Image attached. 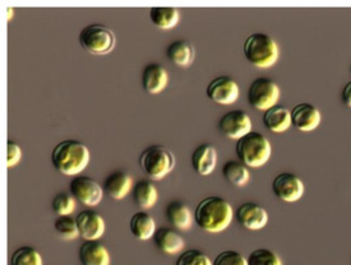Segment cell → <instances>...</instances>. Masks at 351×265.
<instances>
[{"label":"cell","mask_w":351,"mask_h":265,"mask_svg":"<svg viewBox=\"0 0 351 265\" xmlns=\"http://www.w3.org/2000/svg\"><path fill=\"white\" fill-rule=\"evenodd\" d=\"M234 214L230 203L220 197L204 198L198 203L193 213L198 227L210 234H219L228 229Z\"/></svg>","instance_id":"1"},{"label":"cell","mask_w":351,"mask_h":265,"mask_svg":"<svg viewBox=\"0 0 351 265\" xmlns=\"http://www.w3.org/2000/svg\"><path fill=\"white\" fill-rule=\"evenodd\" d=\"M90 149L74 139H66L58 143L51 152L53 166L65 176L81 174L90 164Z\"/></svg>","instance_id":"2"},{"label":"cell","mask_w":351,"mask_h":265,"mask_svg":"<svg viewBox=\"0 0 351 265\" xmlns=\"http://www.w3.org/2000/svg\"><path fill=\"white\" fill-rule=\"evenodd\" d=\"M235 151L241 164L247 167L257 168L266 165L269 161L272 146L266 136L252 130L247 136L237 140Z\"/></svg>","instance_id":"3"},{"label":"cell","mask_w":351,"mask_h":265,"mask_svg":"<svg viewBox=\"0 0 351 265\" xmlns=\"http://www.w3.org/2000/svg\"><path fill=\"white\" fill-rule=\"evenodd\" d=\"M243 53L250 64L257 68H269L278 62L280 49L274 37L256 32L245 38Z\"/></svg>","instance_id":"4"},{"label":"cell","mask_w":351,"mask_h":265,"mask_svg":"<svg viewBox=\"0 0 351 265\" xmlns=\"http://www.w3.org/2000/svg\"><path fill=\"white\" fill-rule=\"evenodd\" d=\"M139 167L151 180H161L174 170L176 157L167 147H148L139 155Z\"/></svg>","instance_id":"5"},{"label":"cell","mask_w":351,"mask_h":265,"mask_svg":"<svg viewBox=\"0 0 351 265\" xmlns=\"http://www.w3.org/2000/svg\"><path fill=\"white\" fill-rule=\"evenodd\" d=\"M117 38L110 28L93 23L88 25L80 34V44L86 51L93 55H106L115 47Z\"/></svg>","instance_id":"6"},{"label":"cell","mask_w":351,"mask_h":265,"mask_svg":"<svg viewBox=\"0 0 351 265\" xmlns=\"http://www.w3.org/2000/svg\"><path fill=\"white\" fill-rule=\"evenodd\" d=\"M281 90L272 79L261 77L254 79L248 90V102L253 109L267 111L278 105Z\"/></svg>","instance_id":"7"},{"label":"cell","mask_w":351,"mask_h":265,"mask_svg":"<svg viewBox=\"0 0 351 265\" xmlns=\"http://www.w3.org/2000/svg\"><path fill=\"white\" fill-rule=\"evenodd\" d=\"M71 194L75 201L87 207H96L102 201L104 188L88 176H75L71 181Z\"/></svg>","instance_id":"8"},{"label":"cell","mask_w":351,"mask_h":265,"mask_svg":"<svg viewBox=\"0 0 351 265\" xmlns=\"http://www.w3.org/2000/svg\"><path fill=\"white\" fill-rule=\"evenodd\" d=\"M272 192L280 201L294 203L302 199L304 195V183L295 174L282 173L274 179Z\"/></svg>","instance_id":"9"},{"label":"cell","mask_w":351,"mask_h":265,"mask_svg":"<svg viewBox=\"0 0 351 265\" xmlns=\"http://www.w3.org/2000/svg\"><path fill=\"white\" fill-rule=\"evenodd\" d=\"M206 94L210 100L219 105H232L239 99L241 88L235 79L228 75H221L210 82Z\"/></svg>","instance_id":"10"},{"label":"cell","mask_w":351,"mask_h":265,"mask_svg":"<svg viewBox=\"0 0 351 265\" xmlns=\"http://www.w3.org/2000/svg\"><path fill=\"white\" fill-rule=\"evenodd\" d=\"M219 129L225 137L238 140L252 131V119L245 111L231 110L222 115Z\"/></svg>","instance_id":"11"},{"label":"cell","mask_w":351,"mask_h":265,"mask_svg":"<svg viewBox=\"0 0 351 265\" xmlns=\"http://www.w3.org/2000/svg\"><path fill=\"white\" fill-rule=\"evenodd\" d=\"M321 121V111L308 102H302L291 110V125L302 133H309L318 128Z\"/></svg>","instance_id":"12"},{"label":"cell","mask_w":351,"mask_h":265,"mask_svg":"<svg viewBox=\"0 0 351 265\" xmlns=\"http://www.w3.org/2000/svg\"><path fill=\"white\" fill-rule=\"evenodd\" d=\"M241 227L250 231L262 229L268 222L267 210L256 203H244L234 214Z\"/></svg>","instance_id":"13"},{"label":"cell","mask_w":351,"mask_h":265,"mask_svg":"<svg viewBox=\"0 0 351 265\" xmlns=\"http://www.w3.org/2000/svg\"><path fill=\"white\" fill-rule=\"evenodd\" d=\"M80 235L84 240H99L104 235L106 225L101 216L93 210H82L75 217Z\"/></svg>","instance_id":"14"},{"label":"cell","mask_w":351,"mask_h":265,"mask_svg":"<svg viewBox=\"0 0 351 265\" xmlns=\"http://www.w3.org/2000/svg\"><path fill=\"white\" fill-rule=\"evenodd\" d=\"M169 74L162 65L151 63L145 66L142 73L143 90L149 94H158L167 88Z\"/></svg>","instance_id":"15"},{"label":"cell","mask_w":351,"mask_h":265,"mask_svg":"<svg viewBox=\"0 0 351 265\" xmlns=\"http://www.w3.org/2000/svg\"><path fill=\"white\" fill-rule=\"evenodd\" d=\"M82 265H110V253L99 240H84L80 247Z\"/></svg>","instance_id":"16"},{"label":"cell","mask_w":351,"mask_h":265,"mask_svg":"<svg viewBox=\"0 0 351 265\" xmlns=\"http://www.w3.org/2000/svg\"><path fill=\"white\" fill-rule=\"evenodd\" d=\"M133 180L124 171H115L104 180V192L115 201L125 198L133 190Z\"/></svg>","instance_id":"17"},{"label":"cell","mask_w":351,"mask_h":265,"mask_svg":"<svg viewBox=\"0 0 351 265\" xmlns=\"http://www.w3.org/2000/svg\"><path fill=\"white\" fill-rule=\"evenodd\" d=\"M217 164V151L211 144H201L194 149L192 155L193 170L201 176H208L213 173Z\"/></svg>","instance_id":"18"},{"label":"cell","mask_w":351,"mask_h":265,"mask_svg":"<svg viewBox=\"0 0 351 265\" xmlns=\"http://www.w3.org/2000/svg\"><path fill=\"white\" fill-rule=\"evenodd\" d=\"M154 242L158 250L167 255H176L184 247V240L174 231L167 227H160L154 235Z\"/></svg>","instance_id":"19"},{"label":"cell","mask_w":351,"mask_h":265,"mask_svg":"<svg viewBox=\"0 0 351 265\" xmlns=\"http://www.w3.org/2000/svg\"><path fill=\"white\" fill-rule=\"evenodd\" d=\"M263 124L271 133L280 134L287 131L291 125V111L285 106L276 105L263 114Z\"/></svg>","instance_id":"20"},{"label":"cell","mask_w":351,"mask_h":265,"mask_svg":"<svg viewBox=\"0 0 351 265\" xmlns=\"http://www.w3.org/2000/svg\"><path fill=\"white\" fill-rule=\"evenodd\" d=\"M167 218L174 227L182 231L192 227L193 223V213L189 210L188 205H185L182 201H171L165 210Z\"/></svg>","instance_id":"21"},{"label":"cell","mask_w":351,"mask_h":265,"mask_svg":"<svg viewBox=\"0 0 351 265\" xmlns=\"http://www.w3.org/2000/svg\"><path fill=\"white\" fill-rule=\"evenodd\" d=\"M130 227L132 235L142 241L154 238L156 232L155 220L145 210H141L133 214V217L130 218Z\"/></svg>","instance_id":"22"},{"label":"cell","mask_w":351,"mask_h":265,"mask_svg":"<svg viewBox=\"0 0 351 265\" xmlns=\"http://www.w3.org/2000/svg\"><path fill=\"white\" fill-rule=\"evenodd\" d=\"M167 59L178 66H189L194 60V47L186 40H176L167 47Z\"/></svg>","instance_id":"23"},{"label":"cell","mask_w":351,"mask_h":265,"mask_svg":"<svg viewBox=\"0 0 351 265\" xmlns=\"http://www.w3.org/2000/svg\"><path fill=\"white\" fill-rule=\"evenodd\" d=\"M133 201L142 210L152 208L158 199V192L156 186L149 180H139L134 184L132 190Z\"/></svg>","instance_id":"24"},{"label":"cell","mask_w":351,"mask_h":265,"mask_svg":"<svg viewBox=\"0 0 351 265\" xmlns=\"http://www.w3.org/2000/svg\"><path fill=\"white\" fill-rule=\"evenodd\" d=\"M222 176L225 180L237 188H243L250 183V173L248 167L241 161H228L222 166Z\"/></svg>","instance_id":"25"},{"label":"cell","mask_w":351,"mask_h":265,"mask_svg":"<svg viewBox=\"0 0 351 265\" xmlns=\"http://www.w3.org/2000/svg\"><path fill=\"white\" fill-rule=\"evenodd\" d=\"M149 19L160 29H170L179 23L180 13L174 7H154L149 10Z\"/></svg>","instance_id":"26"},{"label":"cell","mask_w":351,"mask_h":265,"mask_svg":"<svg viewBox=\"0 0 351 265\" xmlns=\"http://www.w3.org/2000/svg\"><path fill=\"white\" fill-rule=\"evenodd\" d=\"M10 265H43V257L35 247H22L12 254Z\"/></svg>","instance_id":"27"},{"label":"cell","mask_w":351,"mask_h":265,"mask_svg":"<svg viewBox=\"0 0 351 265\" xmlns=\"http://www.w3.org/2000/svg\"><path fill=\"white\" fill-rule=\"evenodd\" d=\"M54 229L58 235L64 240H74L81 236L77 220L71 216H59L54 222Z\"/></svg>","instance_id":"28"},{"label":"cell","mask_w":351,"mask_h":265,"mask_svg":"<svg viewBox=\"0 0 351 265\" xmlns=\"http://www.w3.org/2000/svg\"><path fill=\"white\" fill-rule=\"evenodd\" d=\"M248 265H282L280 256L269 249H256L247 257Z\"/></svg>","instance_id":"29"},{"label":"cell","mask_w":351,"mask_h":265,"mask_svg":"<svg viewBox=\"0 0 351 265\" xmlns=\"http://www.w3.org/2000/svg\"><path fill=\"white\" fill-rule=\"evenodd\" d=\"M51 207L59 216H71L75 210V198L72 194L59 192L53 199Z\"/></svg>","instance_id":"30"},{"label":"cell","mask_w":351,"mask_h":265,"mask_svg":"<svg viewBox=\"0 0 351 265\" xmlns=\"http://www.w3.org/2000/svg\"><path fill=\"white\" fill-rule=\"evenodd\" d=\"M176 265H213V260L202 251L191 249L179 255Z\"/></svg>","instance_id":"31"},{"label":"cell","mask_w":351,"mask_h":265,"mask_svg":"<svg viewBox=\"0 0 351 265\" xmlns=\"http://www.w3.org/2000/svg\"><path fill=\"white\" fill-rule=\"evenodd\" d=\"M213 265H248L247 257L235 251V250H225L213 260Z\"/></svg>","instance_id":"32"},{"label":"cell","mask_w":351,"mask_h":265,"mask_svg":"<svg viewBox=\"0 0 351 265\" xmlns=\"http://www.w3.org/2000/svg\"><path fill=\"white\" fill-rule=\"evenodd\" d=\"M21 158H22V149H21V147L16 142L8 140V160H7V166L8 167H13V166L19 165Z\"/></svg>","instance_id":"33"},{"label":"cell","mask_w":351,"mask_h":265,"mask_svg":"<svg viewBox=\"0 0 351 265\" xmlns=\"http://www.w3.org/2000/svg\"><path fill=\"white\" fill-rule=\"evenodd\" d=\"M342 102L345 106L351 108V81L346 83L341 92Z\"/></svg>","instance_id":"34"},{"label":"cell","mask_w":351,"mask_h":265,"mask_svg":"<svg viewBox=\"0 0 351 265\" xmlns=\"http://www.w3.org/2000/svg\"><path fill=\"white\" fill-rule=\"evenodd\" d=\"M8 13H10V17H12V10H10V8H8Z\"/></svg>","instance_id":"35"},{"label":"cell","mask_w":351,"mask_h":265,"mask_svg":"<svg viewBox=\"0 0 351 265\" xmlns=\"http://www.w3.org/2000/svg\"><path fill=\"white\" fill-rule=\"evenodd\" d=\"M350 73H351V65H350Z\"/></svg>","instance_id":"36"}]
</instances>
